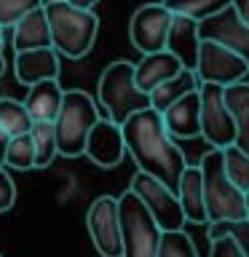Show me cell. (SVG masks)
<instances>
[{"mask_svg": "<svg viewBox=\"0 0 249 257\" xmlns=\"http://www.w3.org/2000/svg\"><path fill=\"white\" fill-rule=\"evenodd\" d=\"M86 228L94 249L102 257H120V225H118V198L99 196L86 212Z\"/></svg>", "mask_w": 249, "mask_h": 257, "instance_id": "obj_11", "label": "cell"}, {"mask_svg": "<svg viewBox=\"0 0 249 257\" xmlns=\"http://www.w3.org/2000/svg\"><path fill=\"white\" fill-rule=\"evenodd\" d=\"M38 6H43V0H0V27H14L24 14Z\"/></svg>", "mask_w": 249, "mask_h": 257, "instance_id": "obj_30", "label": "cell"}, {"mask_svg": "<svg viewBox=\"0 0 249 257\" xmlns=\"http://www.w3.org/2000/svg\"><path fill=\"white\" fill-rule=\"evenodd\" d=\"M177 201L182 206L185 222H206V206H204V185H201V169L185 166V172L177 185Z\"/></svg>", "mask_w": 249, "mask_h": 257, "instance_id": "obj_21", "label": "cell"}, {"mask_svg": "<svg viewBox=\"0 0 249 257\" xmlns=\"http://www.w3.org/2000/svg\"><path fill=\"white\" fill-rule=\"evenodd\" d=\"M169 22H172V11L164 3L140 6L132 14V19H129V40H132V46L142 54L164 51Z\"/></svg>", "mask_w": 249, "mask_h": 257, "instance_id": "obj_10", "label": "cell"}, {"mask_svg": "<svg viewBox=\"0 0 249 257\" xmlns=\"http://www.w3.org/2000/svg\"><path fill=\"white\" fill-rule=\"evenodd\" d=\"M43 14L56 54L80 59L91 51L99 35V16L94 14V8H78L67 0H43Z\"/></svg>", "mask_w": 249, "mask_h": 257, "instance_id": "obj_2", "label": "cell"}, {"mask_svg": "<svg viewBox=\"0 0 249 257\" xmlns=\"http://www.w3.org/2000/svg\"><path fill=\"white\" fill-rule=\"evenodd\" d=\"M120 132H123L126 153L137 164V172L156 177L166 188L177 190L188 161L185 153L177 148V140L169 137L161 112L153 107L137 110L120 123Z\"/></svg>", "mask_w": 249, "mask_h": 257, "instance_id": "obj_1", "label": "cell"}, {"mask_svg": "<svg viewBox=\"0 0 249 257\" xmlns=\"http://www.w3.org/2000/svg\"><path fill=\"white\" fill-rule=\"evenodd\" d=\"M230 6L236 8V14L249 24V0H230Z\"/></svg>", "mask_w": 249, "mask_h": 257, "instance_id": "obj_33", "label": "cell"}, {"mask_svg": "<svg viewBox=\"0 0 249 257\" xmlns=\"http://www.w3.org/2000/svg\"><path fill=\"white\" fill-rule=\"evenodd\" d=\"M99 118V104L86 94L83 88H70L62 96L59 112L54 118V134H56V150L59 156L75 158L83 156V145L88 137V128Z\"/></svg>", "mask_w": 249, "mask_h": 257, "instance_id": "obj_4", "label": "cell"}, {"mask_svg": "<svg viewBox=\"0 0 249 257\" xmlns=\"http://www.w3.org/2000/svg\"><path fill=\"white\" fill-rule=\"evenodd\" d=\"M0 40H3V27H0Z\"/></svg>", "mask_w": 249, "mask_h": 257, "instance_id": "obj_38", "label": "cell"}, {"mask_svg": "<svg viewBox=\"0 0 249 257\" xmlns=\"http://www.w3.org/2000/svg\"><path fill=\"white\" fill-rule=\"evenodd\" d=\"M193 88H198L196 72L182 67L180 72H177V75H172L169 80H164V83H158V86H153L150 91H148V96H150V107L161 112V110H166L174 99H180L182 94L193 91Z\"/></svg>", "mask_w": 249, "mask_h": 257, "instance_id": "obj_22", "label": "cell"}, {"mask_svg": "<svg viewBox=\"0 0 249 257\" xmlns=\"http://www.w3.org/2000/svg\"><path fill=\"white\" fill-rule=\"evenodd\" d=\"M196 78L198 83H220L230 86L236 80H244L249 75V64L236 51L217 40L201 38L198 43V59H196Z\"/></svg>", "mask_w": 249, "mask_h": 257, "instance_id": "obj_8", "label": "cell"}, {"mask_svg": "<svg viewBox=\"0 0 249 257\" xmlns=\"http://www.w3.org/2000/svg\"><path fill=\"white\" fill-rule=\"evenodd\" d=\"M222 161H225V172H228L230 182L241 193H246L249 190V156L241 153L236 145H228V148H222Z\"/></svg>", "mask_w": 249, "mask_h": 257, "instance_id": "obj_28", "label": "cell"}, {"mask_svg": "<svg viewBox=\"0 0 249 257\" xmlns=\"http://www.w3.org/2000/svg\"><path fill=\"white\" fill-rule=\"evenodd\" d=\"M0 257H3V254H0Z\"/></svg>", "mask_w": 249, "mask_h": 257, "instance_id": "obj_39", "label": "cell"}, {"mask_svg": "<svg viewBox=\"0 0 249 257\" xmlns=\"http://www.w3.org/2000/svg\"><path fill=\"white\" fill-rule=\"evenodd\" d=\"M118 225L120 257H156L161 228L132 188L118 196Z\"/></svg>", "mask_w": 249, "mask_h": 257, "instance_id": "obj_6", "label": "cell"}, {"mask_svg": "<svg viewBox=\"0 0 249 257\" xmlns=\"http://www.w3.org/2000/svg\"><path fill=\"white\" fill-rule=\"evenodd\" d=\"M11 30V43L14 51H32V48H46L51 46V35H48V22L43 14V6L32 8L14 24Z\"/></svg>", "mask_w": 249, "mask_h": 257, "instance_id": "obj_17", "label": "cell"}, {"mask_svg": "<svg viewBox=\"0 0 249 257\" xmlns=\"http://www.w3.org/2000/svg\"><path fill=\"white\" fill-rule=\"evenodd\" d=\"M70 6H78V8H94L99 0H67Z\"/></svg>", "mask_w": 249, "mask_h": 257, "instance_id": "obj_34", "label": "cell"}, {"mask_svg": "<svg viewBox=\"0 0 249 257\" xmlns=\"http://www.w3.org/2000/svg\"><path fill=\"white\" fill-rule=\"evenodd\" d=\"M6 75V54H3V40H0V78Z\"/></svg>", "mask_w": 249, "mask_h": 257, "instance_id": "obj_36", "label": "cell"}, {"mask_svg": "<svg viewBox=\"0 0 249 257\" xmlns=\"http://www.w3.org/2000/svg\"><path fill=\"white\" fill-rule=\"evenodd\" d=\"M209 244H212L209 257H246L230 236H214V238H209Z\"/></svg>", "mask_w": 249, "mask_h": 257, "instance_id": "obj_31", "label": "cell"}, {"mask_svg": "<svg viewBox=\"0 0 249 257\" xmlns=\"http://www.w3.org/2000/svg\"><path fill=\"white\" fill-rule=\"evenodd\" d=\"M30 126H32V118L27 115L24 102L14 99V96H0V128L8 137H14L22 132H30Z\"/></svg>", "mask_w": 249, "mask_h": 257, "instance_id": "obj_25", "label": "cell"}, {"mask_svg": "<svg viewBox=\"0 0 249 257\" xmlns=\"http://www.w3.org/2000/svg\"><path fill=\"white\" fill-rule=\"evenodd\" d=\"M62 96H64V88L59 86V78H46L32 83L27 91V99H24L27 115L32 120H54L56 112H59Z\"/></svg>", "mask_w": 249, "mask_h": 257, "instance_id": "obj_19", "label": "cell"}, {"mask_svg": "<svg viewBox=\"0 0 249 257\" xmlns=\"http://www.w3.org/2000/svg\"><path fill=\"white\" fill-rule=\"evenodd\" d=\"M198 22L190 19V16L182 14H172V22H169V32H166V51L177 56V62L182 64L185 70H196V59H198Z\"/></svg>", "mask_w": 249, "mask_h": 257, "instance_id": "obj_15", "label": "cell"}, {"mask_svg": "<svg viewBox=\"0 0 249 257\" xmlns=\"http://www.w3.org/2000/svg\"><path fill=\"white\" fill-rule=\"evenodd\" d=\"M201 169V185H204V206H206V225L222 222V220H241L244 212V193L230 182L225 172L222 150L212 148L198 161Z\"/></svg>", "mask_w": 249, "mask_h": 257, "instance_id": "obj_3", "label": "cell"}, {"mask_svg": "<svg viewBox=\"0 0 249 257\" xmlns=\"http://www.w3.org/2000/svg\"><path fill=\"white\" fill-rule=\"evenodd\" d=\"M6 142H8V134L0 128V166H3V158H6Z\"/></svg>", "mask_w": 249, "mask_h": 257, "instance_id": "obj_35", "label": "cell"}, {"mask_svg": "<svg viewBox=\"0 0 249 257\" xmlns=\"http://www.w3.org/2000/svg\"><path fill=\"white\" fill-rule=\"evenodd\" d=\"M3 166L19 169V172L35 169V145H32V137H30V132H22V134L8 137V142H6V158H3Z\"/></svg>", "mask_w": 249, "mask_h": 257, "instance_id": "obj_24", "label": "cell"}, {"mask_svg": "<svg viewBox=\"0 0 249 257\" xmlns=\"http://www.w3.org/2000/svg\"><path fill=\"white\" fill-rule=\"evenodd\" d=\"M198 35L228 46L230 51H236L249 64V24L236 14L233 6L222 8L214 16H206L204 22H198Z\"/></svg>", "mask_w": 249, "mask_h": 257, "instance_id": "obj_12", "label": "cell"}, {"mask_svg": "<svg viewBox=\"0 0 249 257\" xmlns=\"http://www.w3.org/2000/svg\"><path fill=\"white\" fill-rule=\"evenodd\" d=\"M182 70V64L177 62V56H172L164 48V51H153V54H142V59L134 64V80L142 91H150L153 86L164 83L172 75Z\"/></svg>", "mask_w": 249, "mask_h": 257, "instance_id": "obj_18", "label": "cell"}, {"mask_svg": "<svg viewBox=\"0 0 249 257\" xmlns=\"http://www.w3.org/2000/svg\"><path fill=\"white\" fill-rule=\"evenodd\" d=\"M14 204H16V185L11 174L6 172V166H0V214L8 212Z\"/></svg>", "mask_w": 249, "mask_h": 257, "instance_id": "obj_32", "label": "cell"}, {"mask_svg": "<svg viewBox=\"0 0 249 257\" xmlns=\"http://www.w3.org/2000/svg\"><path fill=\"white\" fill-rule=\"evenodd\" d=\"M83 156H88L96 166L112 169L118 166L126 156V142L123 132L118 123H112L110 118H96V123L88 128L86 145H83Z\"/></svg>", "mask_w": 249, "mask_h": 257, "instance_id": "obj_13", "label": "cell"}, {"mask_svg": "<svg viewBox=\"0 0 249 257\" xmlns=\"http://www.w3.org/2000/svg\"><path fill=\"white\" fill-rule=\"evenodd\" d=\"M214 236H230L241 246V252L249 257V220H222V222H209V238Z\"/></svg>", "mask_w": 249, "mask_h": 257, "instance_id": "obj_29", "label": "cell"}, {"mask_svg": "<svg viewBox=\"0 0 249 257\" xmlns=\"http://www.w3.org/2000/svg\"><path fill=\"white\" fill-rule=\"evenodd\" d=\"M30 137H32V145H35V169H48L54 164V158L59 156L54 120H32Z\"/></svg>", "mask_w": 249, "mask_h": 257, "instance_id": "obj_23", "label": "cell"}, {"mask_svg": "<svg viewBox=\"0 0 249 257\" xmlns=\"http://www.w3.org/2000/svg\"><path fill=\"white\" fill-rule=\"evenodd\" d=\"M156 257H198V249L182 228L180 230H161Z\"/></svg>", "mask_w": 249, "mask_h": 257, "instance_id": "obj_27", "label": "cell"}, {"mask_svg": "<svg viewBox=\"0 0 249 257\" xmlns=\"http://www.w3.org/2000/svg\"><path fill=\"white\" fill-rule=\"evenodd\" d=\"M222 94L233 115V126H236L233 145L249 156V83L246 80H236L230 86H222Z\"/></svg>", "mask_w": 249, "mask_h": 257, "instance_id": "obj_20", "label": "cell"}, {"mask_svg": "<svg viewBox=\"0 0 249 257\" xmlns=\"http://www.w3.org/2000/svg\"><path fill=\"white\" fill-rule=\"evenodd\" d=\"M161 3L172 14H182V16H190L196 22H204L206 16H214L222 8H228L230 0H161Z\"/></svg>", "mask_w": 249, "mask_h": 257, "instance_id": "obj_26", "label": "cell"}, {"mask_svg": "<svg viewBox=\"0 0 249 257\" xmlns=\"http://www.w3.org/2000/svg\"><path fill=\"white\" fill-rule=\"evenodd\" d=\"M198 96H201V110H198V123H201V137L209 142V148H228L236 137L233 115L225 102L222 86L220 83H198Z\"/></svg>", "mask_w": 249, "mask_h": 257, "instance_id": "obj_7", "label": "cell"}, {"mask_svg": "<svg viewBox=\"0 0 249 257\" xmlns=\"http://www.w3.org/2000/svg\"><path fill=\"white\" fill-rule=\"evenodd\" d=\"M198 110H201L198 88L182 94L180 99H174L166 110H161V120H164L169 137H172V140H193V137H198L201 134Z\"/></svg>", "mask_w": 249, "mask_h": 257, "instance_id": "obj_14", "label": "cell"}, {"mask_svg": "<svg viewBox=\"0 0 249 257\" xmlns=\"http://www.w3.org/2000/svg\"><path fill=\"white\" fill-rule=\"evenodd\" d=\"M96 96H99V104L107 110V118L118 126L132 112L150 107V96L137 86L134 64L126 59H118L102 70L99 83H96Z\"/></svg>", "mask_w": 249, "mask_h": 257, "instance_id": "obj_5", "label": "cell"}, {"mask_svg": "<svg viewBox=\"0 0 249 257\" xmlns=\"http://www.w3.org/2000/svg\"><path fill=\"white\" fill-rule=\"evenodd\" d=\"M244 212H246V220H249V190L244 193Z\"/></svg>", "mask_w": 249, "mask_h": 257, "instance_id": "obj_37", "label": "cell"}, {"mask_svg": "<svg viewBox=\"0 0 249 257\" xmlns=\"http://www.w3.org/2000/svg\"><path fill=\"white\" fill-rule=\"evenodd\" d=\"M14 72L22 86H32L46 78H59V54L51 46L32 48V51H16Z\"/></svg>", "mask_w": 249, "mask_h": 257, "instance_id": "obj_16", "label": "cell"}, {"mask_svg": "<svg viewBox=\"0 0 249 257\" xmlns=\"http://www.w3.org/2000/svg\"><path fill=\"white\" fill-rule=\"evenodd\" d=\"M132 190L145 204V209L153 214V220H156V225L161 230L185 228V214H182L180 201H177V193L172 188H166L161 180H156V177H150L145 172H134Z\"/></svg>", "mask_w": 249, "mask_h": 257, "instance_id": "obj_9", "label": "cell"}]
</instances>
